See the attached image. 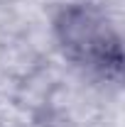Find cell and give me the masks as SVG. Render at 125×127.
I'll return each mask as SVG.
<instances>
[{"label": "cell", "instance_id": "obj_1", "mask_svg": "<svg viewBox=\"0 0 125 127\" xmlns=\"http://www.w3.org/2000/svg\"><path fill=\"white\" fill-rule=\"evenodd\" d=\"M59 37L74 59L93 64V66L113 64L118 68V61H120L118 39L110 34L101 15L86 7L66 10L59 20Z\"/></svg>", "mask_w": 125, "mask_h": 127}]
</instances>
